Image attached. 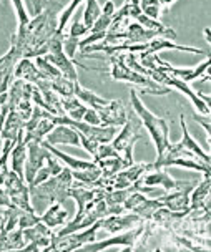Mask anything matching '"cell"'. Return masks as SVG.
Segmentation results:
<instances>
[{"instance_id":"cell-1","label":"cell","mask_w":211,"mask_h":252,"mask_svg":"<svg viewBox=\"0 0 211 252\" xmlns=\"http://www.w3.org/2000/svg\"><path fill=\"white\" fill-rule=\"evenodd\" d=\"M73 183V176H71L70 168H64L55 176L48 178L47 181L37 186L30 188V199L34 201V211L37 213L40 209L48 208L53 202H64L69 199V189Z\"/></svg>"},{"instance_id":"cell-2","label":"cell","mask_w":211,"mask_h":252,"mask_svg":"<svg viewBox=\"0 0 211 252\" xmlns=\"http://www.w3.org/2000/svg\"><path fill=\"white\" fill-rule=\"evenodd\" d=\"M130 100H132V106H133V113L140 118L141 125L145 126L150 133L151 139L155 143L156 153H163V150L170 145V125L165 118H160L151 113L148 108L143 105V101L138 96L137 90H132L130 92Z\"/></svg>"},{"instance_id":"cell-3","label":"cell","mask_w":211,"mask_h":252,"mask_svg":"<svg viewBox=\"0 0 211 252\" xmlns=\"http://www.w3.org/2000/svg\"><path fill=\"white\" fill-rule=\"evenodd\" d=\"M123 55L125 53H115V55L108 57L111 70H110V76L115 80V82H127V83H133L137 85V88L140 90V93L143 94H168L172 92V88L168 87H161L156 82L150 78V76L140 75L137 71L130 70L123 62Z\"/></svg>"},{"instance_id":"cell-4","label":"cell","mask_w":211,"mask_h":252,"mask_svg":"<svg viewBox=\"0 0 211 252\" xmlns=\"http://www.w3.org/2000/svg\"><path fill=\"white\" fill-rule=\"evenodd\" d=\"M167 166H179V168H188L203 174H211V163L201 161L198 156H195L193 153L181 148L179 143H170L163 150V153H160L156 156L153 169L167 168Z\"/></svg>"},{"instance_id":"cell-5","label":"cell","mask_w":211,"mask_h":252,"mask_svg":"<svg viewBox=\"0 0 211 252\" xmlns=\"http://www.w3.org/2000/svg\"><path fill=\"white\" fill-rule=\"evenodd\" d=\"M143 125L140 118H138L135 113H130L128 111V118L127 123L123 125V129L120 131L116 136L113 138L111 145L116 151L122 155V158L125 159V163L128 166L133 164V148L137 145L138 139L143 138V131H141Z\"/></svg>"},{"instance_id":"cell-6","label":"cell","mask_w":211,"mask_h":252,"mask_svg":"<svg viewBox=\"0 0 211 252\" xmlns=\"http://www.w3.org/2000/svg\"><path fill=\"white\" fill-rule=\"evenodd\" d=\"M98 231H100V220H97L95 224H92V226L87 229L65 234V236H57V234H53L50 246L43 252H70V251L82 249L85 244L95 242Z\"/></svg>"},{"instance_id":"cell-7","label":"cell","mask_w":211,"mask_h":252,"mask_svg":"<svg viewBox=\"0 0 211 252\" xmlns=\"http://www.w3.org/2000/svg\"><path fill=\"white\" fill-rule=\"evenodd\" d=\"M3 188L10 196V201L13 206L24 209V211H34L32 201H30V188L25 183L24 178H20L15 171H8L7 179L3 183Z\"/></svg>"},{"instance_id":"cell-8","label":"cell","mask_w":211,"mask_h":252,"mask_svg":"<svg viewBox=\"0 0 211 252\" xmlns=\"http://www.w3.org/2000/svg\"><path fill=\"white\" fill-rule=\"evenodd\" d=\"M143 222H145V220H143ZM143 222L132 229H128V231L116 232L115 236L108 237V239H103L100 242H90V246L85 244L82 249L87 252H98L103 249H108L111 246H127V251H133L135 242L138 241V237H140L143 232Z\"/></svg>"},{"instance_id":"cell-9","label":"cell","mask_w":211,"mask_h":252,"mask_svg":"<svg viewBox=\"0 0 211 252\" xmlns=\"http://www.w3.org/2000/svg\"><path fill=\"white\" fill-rule=\"evenodd\" d=\"M210 62H211V57L208 55L205 58V62H201L200 65H196L195 68H176V66H172L170 63L163 62L161 58L158 57V65L161 66V70L167 71L168 75L175 76V78L181 80L185 83H191V82H196V80L201 78V82H208L210 80V75H208V66H210Z\"/></svg>"},{"instance_id":"cell-10","label":"cell","mask_w":211,"mask_h":252,"mask_svg":"<svg viewBox=\"0 0 211 252\" xmlns=\"http://www.w3.org/2000/svg\"><path fill=\"white\" fill-rule=\"evenodd\" d=\"M140 181L145 186H160L165 192L168 191H178V189H191L196 186V181H178L173 179L163 168L155 169L153 173H145Z\"/></svg>"},{"instance_id":"cell-11","label":"cell","mask_w":211,"mask_h":252,"mask_svg":"<svg viewBox=\"0 0 211 252\" xmlns=\"http://www.w3.org/2000/svg\"><path fill=\"white\" fill-rule=\"evenodd\" d=\"M161 206H163V202L160 201V197L158 199H150V197H146L140 191H133L123 202L125 211L135 213L137 216H140L143 220L151 219L153 213L156 209H160Z\"/></svg>"},{"instance_id":"cell-12","label":"cell","mask_w":211,"mask_h":252,"mask_svg":"<svg viewBox=\"0 0 211 252\" xmlns=\"http://www.w3.org/2000/svg\"><path fill=\"white\" fill-rule=\"evenodd\" d=\"M52 156V153L42 143L30 141L27 143V161H25V183L32 184L37 171L45 164V161Z\"/></svg>"},{"instance_id":"cell-13","label":"cell","mask_w":211,"mask_h":252,"mask_svg":"<svg viewBox=\"0 0 211 252\" xmlns=\"http://www.w3.org/2000/svg\"><path fill=\"white\" fill-rule=\"evenodd\" d=\"M53 232L47 224H43L42 220L37 222L35 226L32 227H27L24 229V239H25V247L24 251H32V252H37V251H45L48 246H50V241H52V236Z\"/></svg>"},{"instance_id":"cell-14","label":"cell","mask_w":211,"mask_h":252,"mask_svg":"<svg viewBox=\"0 0 211 252\" xmlns=\"http://www.w3.org/2000/svg\"><path fill=\"white\" fill-rule=\"evenodd\" d=\"M141 222H143V219L135 213L111 214V216H106V218L100 219V229H103V231L108 234H116V232L128 231V229L138 226V224H141Z\"/></svg>"},{"instance_id":"cell-15","label":"cell","mask_w":211,"mask_h":252,"mask_svg":"<svg viewBox=\"0 0 211 252\" xmlns=\"http://www.w3.org/2000/svg\"><path fill=\"white\" fill-rule=\"evenodd\" d=\"M100 116L102 126H123L127 123L128 118V110L120 100H110L106 106H103L102 110L97 111Z\"/></svg>"},{"instance_id":"cell-16","label":"cell","mask_w":211,"mask_h":252,"mask_svg":"<svg viewBox=\"0 0 211 252\" xmlns=\"http://www.w3.org/2000/svg\"><path fill=\"white\" fill-rule=\"evenodd\" d=\"M190 189H178V191H168L160 196V201L165 208L175 213H190Z\"/></svg>"},{"instance_id":"cell-17","label":"cell","mask_w":211,"mask_h":252,"mask_svg":"<svg viewBox=\"0 0 211 252\" xmlns=\"http://www.w3.org/2000/svg\"><path fill=\"white\" fill-rule=\"evenodd\" d=\"M32 92L34 85L24 82V80H12L8 87V110H17V106L22 101H32Z\"/></svg>"},{"instance_id":"cell-18","label":"cell","mask_w":211,"mask_h":252,"mask_svg":"<svg viewBox=\"0 0 211 252\" xmlns=\"http://www.w3.org/2000/svg\"><path fill=\"white\" fill-rule=\"evenodd\" d=\"M45 141L48 145L55 146V145H70V146H80V136L78 131L70 126L65 125H58L52 129L50 133L45 136Z\"/></svg>"},{"instance_id":"cell-19","label":"cell","mask_w":211,"mask_h":252,"mask_svg":"<svg viewBox=\"0 0 211 252\" xmlns=\"http://www.w3.org/2000/svg\"><path fill=\"white\" fill-rule=\"evenodd\" d=\"M210 188L211 174H205L203 181L196 183V186L190 192V209H210Z\"/></svg>"},{"instance_id":"cell-20","label":"cell","mask_w":211,"mask_h":252,"mask_svg":"<svg viewBox=\"0 0 211 252\" xmlns=\"http://www.w3.org/2000/svg\"><path fill=\"white\" fill-rule=\"evenodd\" d=\"M179 126H181V131H183V138L181 141H178L181 148H185L186 151L193 153L195 156H198L201 161H205V163H211V158H210V153L205 151L203 148H201L198 143H196V139L191 136L190 131H188V126L185 123V115L179 116Z\"/></svg>"},{"instance_id":"cell-21","label":"cell","mask_w":211,"mask_h":252,"mask_svg":"<svg viewBox=\"0 0 211 252\" xmlns=\"http://www.w3.org/2000/svg\"><path fill=\"white\" fill-rule=\"evenodd\" d=\"M24 126H25V120L22 118L19 111L8 110V115L5 118V123H3L2 133H0V138L10 139V141H17L19 134L24 131Z\"/></svg>"},{"instance_id":"cell-22","label":"cell","mask_w":211,"mask_h":252,"mask_svg":"<svg viewBox=\"0 0 211 252\" xmlns=\"http://www.w3.org/2000/svg\"><path fill=\"white\" fill-rule=\"evenodd\" d=\"M13 78L24 80V82L30 85H37L38 80H42V76H40L38 68L30 58H22L15 65V68H13Z\"/></svg>"},{"instance_id":"cell-23","label":"cell","mask_w":211,"mask_h":252,"mask_svg":"<svg viewBox=\"0 0 211 252\" xmlns=\"http://www.w3.org/2000/svg\"><path fill=\"white\" fill-rule=\"evenodd\" d=\"M12 171H15L20 178L25 179V161H27V143L24 141V131L19 134L15 145L10 151Z\"/></svg>"},{"instance_id":"cell-24","label":"cell","mask_w":211,"mask_h":252,"mask_svg":"<svg viewBox=\"0 0 211 252\" xmlns=\"http://www.w3.org/2000/svg\"><path fill=\"white\" fill-rule=\"evenodd\" d=\"M24 239V229L15 227L12 231L0 234V252L3 251H24L25 247Z\"/></svg>"},{"instance_id":"cell-25","label":"cell","mask_w":211,"mask_h":252,"mask_svg":"<svg viewBox=\"0 0 211 252\" xmlns=\"http://www.w3.org/2000/svg\"><path fill=\"white\" fill-rule=\"evenodd\" d=\"M67 218H69V213H67V209H64V206H62L60 202H53V204L48 206L47 211L40 216L42 222L47 224L50 229L67 224Z\"/></svg>"},{"instance_id":"cell-26","label":"cell","mask_w":211,"mask_h":252,"mask_svg":"<svg viewBox=\"0 0 211 252\" xmlns=\"http://www.w3.org/2000/svg\"><path fill=\"white\" fill-rule=\"evenodd\" d=\"M75 98H78L83 105H87L88 108H92V110H95V111L102 110L103 106H106L110 103V100L98 96V94L93 93L92 90L83 88L78 82H75Z\"/></svg>"},{"instance_id":"cell-27","label":"cell","mask_w":211,"mask_h":252,"mask_svg":"<svg viewBox=\"0 0 211 252\" xmlns=\"http://www.w3.org/2000/svg\"><path fill=\"white\" fill-rule=\"evenodd\" d=\"M62 169H64V166H62L60 161L55 159V156L52 155L47 161H45V164L42 166V168L37 171V174H35L32 184H29V186H37V184H42L43 181H47L48 178L58 174Z\"/></svg>"},{"instance_id":"cell-28","label":"cell","mask_w":211,"mask_h":252,"mask_svg":"<svg viewBox=\"0 0 211 252\" xmlns=\"http://www.w3.org/2000/svg\"><path fill=\"white\" fill-rule=\"evenodd\" d=\"M172 5H175L173 0L172 2H163V0H141L140 2V8H141L143 15H146L148 19H151V20H158V22H160L161 12L168 10Z\"/></svg>"},{"instance_id":"cell-29","label":"cell","mask_w":211,"mask_h":252,"mask_svg":"<svg viewBox=\"0 0 211 252\" xmlns=\"http://www.w3.org/2000/svg\"><path fill=\"white\" fill-rule=\"evenodd\" d=\"M62 108H64L65 115L69 116L70 120H75V121H82L85 111L88 110V106L83 105V103L75 96L62 98Z\"/></svg>"},{"instance_id":"cell-30","label":"cell","mask_w":211,"mask_h":252,"mask_svg":"<svg viewBox=\"0 0 211 252\" xmlns=\"http://www.w3.org/2000/svg\"><path fill=\"white\" fill-rule=\"evenodd\" d=\"M98 168L102 171V178H111L115 176L118 171H122L125 168H128V164L125 163V159L122 156H115V158H106V159H100L98 161Z\"/></svg>"},{"instance_id":"cell-31","label":"cell","mask_w":211,"mask_h":252,"mask_svg":"<svg viewBox=\"0 0 211 252\" xmlns=\"http://www.w3.org/2000/svg\"><path fill=\"white\" fill-rule=\"evenodd\" d=\"M34 63H35V66L38 68L40 71V76H42L43 80H48V82H55V80L58 78H62V75L60 73V70L57 68V66H53L50 62H47L43 57H37V58H34Z\"/></svg>"},{"instance_id":"cell-32","label":"cell","mask_w":211,"mask_h":252,"mask_svg":"<svg viewBox=\"0 0 211 252\" xmlns=\"http://www.w3.org/2000/svg\"><path fill=\"white\" fill-rule=\"evenodd\" d=\"M85 5L87 7H85V12H83L82 24L87 27V29H92L93 24H95L102 15V3L97 2V0H88Z\"/></svg>"},{"instance_id":"cell-33","label":"cell","mask_w":211,"mask_h":252,"mask_svg":"<svg viewBox=\"0 0 211 252\" xmlns=\"http://www.w3.org/2000/svg\"><path fill=\"white\" fill-rule=\"evenodd\" d=\"M71 176H73L75 181L88 184V186H95V183L102 178V171H100V168H98V164H97L95 168H90V169L71 171Z\"/></svg>"},{"instance_id":"cell-34","label":"cell","mask_w":211,"mask_h":252,"mask_svg":"<svg viewBox=\"0 0 211 252\" xmlns=\"http://www.w3.org/2000/svg\"><path fill=\"white\" fill-rule=\"evenodd\" d=\"M52 90L62 98L75 96V82H70V80H67L65 76H62V78L52 82Z\"/></svg>"},{"instance_id":"cell-35","label":"cell","mask_w":211,"mask_h":252,"mask_svg":"<svg viewBox=\"0 0 211 252\" xmlns=\"http://www.w3.org/2000/svg\"><path fill=\"white\" fill-rule=\"evenodd\" d=\"M135 22H137L138 25H141L143 29H146V30H153V32H168V30H172V29H168V27H165L161 22L158 20H151V19H148L146 15H138L137 19H135Z\"/></svg>"},{"instance_id":"cell-36","label":"cell","mask_w":211,"mask_h":252,"mask_svg":"<svg viewBox=\"0 0 211 252\" xmlns=\"http://www.w3.org/2000/svg\"><path fill=\"white\" fill-rule=\"evenodd\" d=\"M40 216L35 213V211H20V216H19V227L20 229H27V227H32L35 226L37 222H40Z\"/></svg>"},{"instance_id":"cell-37","label":"cell","mask_w":211,"mask_h":252,"mask_svg":"<svg viewBox=\"0 0 211 252\" xmlns=\"http://www.w3.org/2000/svg\"><path fill=\"white\" fill-rule=\"evenodd\" d=\"M78 5H80V0H73V2L69 3V7H67L65 10L60 13V17H58V29H57L58 33H64L65 25L69 24V20H70L71 13L75 12V8H77Z\"/></svg>"},{"instance_id":"cell-38","label":"cell","mask_w":211,"mask_h":252,"mask_svg":"<svg viewBox=\"0 0 211 252\" xmlns=\"http://www.w3.org/2000/svg\"><path fill=\"white\" fill-rule=\"evenodd\" d=\"M115 156H122V155L115 150L111 143H105V145L98 146L97 155L93 156V163H98L100 159H106V158H115Z\"/></svg>"},{"instance_id":"cell-39","label":"cell","mask_w":211,"mask_h":252,"mask_svg":"<svg viewBox=\"0 0 211 252\" xmlns=\"http://www.w3.org/2000/svg\"><path fill=\"white\" fill-rule=\"evenodd\" d=\"M13 68H15V66H7V68H3L0 71V94L8 92V87H10V83L13 80Z\"/></svg>"},{"instance_id":"cell-40","label":"cell","mask_w":211,"mask_h":252,"mask_svg":"<svg viewBox=\"0 0 211 252\" xmlns=\"http://www.w3.org/2000/svg\"><path fill=\"white\" fill-rule=\"evenodd\" d=\"M78 43H80V38H73V37H70V35H65L64 37V52L70 60H73L75 53L78 50Z\"/></svg>"},{"instance_id":"cell-41","label":"cell","mask_w":211,"mask_h":252,"mask_svg":"<svg viewBox=\"0 0 211 252\" xmlns=\"http://www.w3.org/2000/svg\"><path fill=\"white\" fill-rule=\"evenodd\" d=\"M13 7H15V12H17V19H19V27H25L29 25L30 22V17L29 13L25 10V3L22 0H13Z\"/></svg>"},{"instance_id":"cell-42","label":"cell","mask_w":211,"mask_h":252,"mask_svg":"<svg viewBox=\"0 0 211 252\" xmlns=\"http://www.w3.org/2000/svg\"><path fill=\"white\" fill-rule=\"evenodd\" d=\"M193 120H195L196 123H200L205 128L206 143H208V148H210L211 146V118H210V115H196V113H193Z\"/></svg>"},{"instance_id":"cell-43","label":"cell","mask_w":211,"mask_h":252,"mask_svg":"<svg viewBox=\"0 0 211 252\" xmlns=\"http://www.w3.org/2000/svg\"><path fill=\"white\" fill-rule=\"evenodd\" d=\"M78 136H80V146L85 148V150H87V153H88L90 156H95V155H97L98 146H100V143H97V141H93V139L87 138V136H85V134H82V133H78Z\"/></svg>"},{"instance_id":"cell-44","label":"cell","mask_w":211,"mask_h":252,"mask_svg":"<svg viewBox=\"0 0 211 252\" xmlns=\"http://www.w3.org/2000/svg\"><path fill=\"white\" fill-rule=\"evenodd\" d=\"M88 33H90V29H87V27H85L82 22H78V20H75L73 24H71L70 32H69L70 37L80 38V40H82V37H85V35H88Z\"/></svg>"},{"instance_id":"cell-45","label":"cell","mask_w":211,"mask_h":252,"mask_svg":"<svg viewBox=\"0 0 211 252\" xmlns=\"http://www.w3.org/2000/svg\"><path fill=\"white\" fill-rule=\"evenodd\" d=\"M24 3L27 5V8H29L32 19L38 17L40 13L45 10V5H47V2H37V0H29V2H24Z\"/></svg>"},{"instance_id":"cell-46","label":"cell","mask_w":211,"mask_h":252,"mask_svg":"<svg viewBox=\"0 0 211 252\" xmlns=\"http://www.w3.org/2000/svg\"><path fill=\"white\" fill-rule=\"evenodd\" d=\"M83 123H87V125H92V126H100V116H98V113L95 110H92V108H88L87 111H85V115H83Z\"/></svg>"},{"instance_id":"cell-47","label":"cell","mask_w":211,"mask_h":252,"mask_svg":"<svg viewBox=\"0 0 211 252\" xmlns=\"http://www.w3.org/2000/svg\"><path fill=\"white\" fill-rule=\"evenodd\" d=\"M0 206H3V208H10L12 201H10V196H8V192L5 191V188H0Z\"/></svg>"},{"instance_id":"cell-48","label":"cell","mask_w":211,"mask_h":252,"mask_svg":"<svg viewBox=\"0 0 211 252\" xmlns=\"http://www.w3.org/2000/svg\"><path fill=\"white\" fill-rule=\"evenodd\" d=\"M8 115V106L0 110V133H2V128H3V123H5V118ZM0 143H2V138H0Z\"/></svg>"},{"instance_id":"cell-49","label":"cell","mask_w":211,"mask_h":252,"mask_svg":"<svg viewBox=\"0 0 211 252\" xmlns=\"http://www.w3.org/2000/svg\"><path fill=\"white\" fill-rule=\"evenodd\" d=\"M5 220H7V218H5V208H3V206H0V234H2L3 227H5Z\"/></svg>"},{"instance_id":"cell-50","label":"cell","mask_w":211,"mask_h":252,"mask_svg":"<svg viewBox=\"0 0 211 252\" xmlns=\"http://www.w3.org/2000/svg\"><path fill=\"white\" fill-rule=\"evenodd\" d=\"M205 38H206V42H208V45H211V38H210V29H205Z\"/></svg>"}]
</instances>
